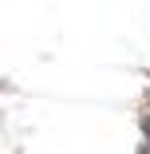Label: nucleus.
I'll use <instances>...</instances> for the list:
<instances>
[{"label": "nucleus", "mask_w": 150, "mask_h": 154, "mask_svg": "<svg viewBox=\"0 0 150 154\" xmlns=\"http://www.w3.org/2000/svg\"><path fill=\"white\" fill-rule=\"evenodd\" d=\"M142 154H150V138H146V146H142Z\"/></svg>", "instance_id": "f257e3e1"}]
</instances>
